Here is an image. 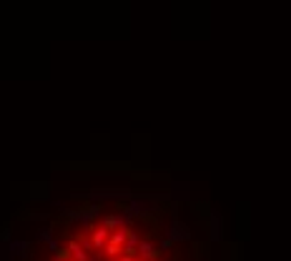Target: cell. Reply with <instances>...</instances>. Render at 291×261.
Instances as JSON below:
<instances>
[{"instance_id": "cell-7", "label": "cell", "mask_w": 291, "mask_h": 261, "mask_svg": "<svg viewBox=\"0 0 291 261\" xmlns=\"http://www.w3.org/2000/svg\"><path fill=\"white\" fill-rule=\"evenodd\" d=\"M68 261H73V259H68Z\"/></svg>"}, {"instance_id": "cell-1", "label": "cell", "mask_w": 291, "mask_h": 261, "mask_svg": "<svg viewBox=\"0 0 291 261\" xmlns=\"http://www.w3.org/2000/svg\"><path fill=\"white\" fill-rule=\"evenodd\" d=\"M136 254L141 256V261L158 259V251H156V246H153V241H141V244H138V249H136Z\"/></svg>"}, {"instance_id": "cell-6", "label": "cell", "mask_w": 291, "mask_h": 261, "mask_svg": "<svg viewBox=\"0 0 291 261\" xmlns=\"http://www.w3.org/2000/svg\"><path fill=\"white\" fill-rule=\"evenodd\" d=\"M151 261H161V259H151Z\"/></svg>"}, {"instance_id": "cell-4", "label": "cell", "mask_w": 291, "mask_h": 261, "mask_svg": "<svg viewBox=\"0 0 291 261\" xmlns=\"http://www.w3.org/2000/svg\"><path fill=\"white\" fill-rule=\"evenodd\" d=\"M103 229H108V231L113 229V231H118V229H120V216H113V213H111V216H106Z\"/></svg>"}, {"instance_id": "cell-2", "label": "cell", "mask_w": 291, "mask_h": 261, "mask_svg": "<svg viewBox=\"0 0 291 261\" xmlns=\"http://www.w3.org/2000/svg\"><path fill=\"white\" fill-rule=\"evenodd\" d=\"M128 233H131V229H126V226H120L118 231H111V244H116V246H126V241H128Z\"/></svg>"}, {"instance_id": "cell-3", "label": "cell", "mask_w": 291, "mask_h": 261, "mask_svg": "<svg viewBox=\"0 0 291 261\" xmlns=\"http://www.w3.org/2000/svg\"><path fill=\"white\" fill-rule=\"evenodd\" d=\"M103 256L106 259H120L123 256V246H116V244H106V249H103Z\"/></svg>"}, {"instance_id": "cell-5", "label": "cell", "mask_w": 291, "mask_h": 261, "mask_svg": "<svg viewBox=\"0 0 291 261\" xmlns=\"http://www.w3.org/2000/svg\"><path fill=\"white\" fill-rule=\"evenodd\" d=\"M118 261H141V259H133V256H120Z\"/></svg>"}]
</instances>
